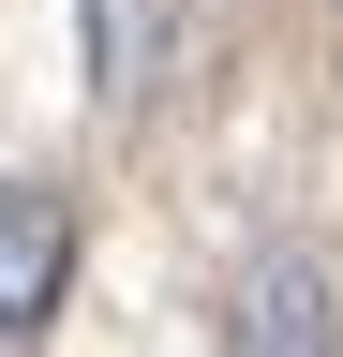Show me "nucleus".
I'll use <instances>...</instances> for the list:
<instances>
[{"instance_id": "obj_1", "label": "nucleus", "mask_w": 343, "mask_h": 357, "mask_svg": "<svg viewBox=\"0 0 343 357\" xmlns=\"http://www.w3.org/2000/svg\"><path fill=\"white\" fill-rule=\"evenodd\" d=\"M60 253H75V194L15 178V194H0V328H15V342L60 312Z\"/></svg>"}, {"instance_id": "obj_2", "label": "nucleus", "mask_w": 343, "mask_h": 357, "mask_svg": "<svg viewBox=\"0 0 343 357\" xmlns=\"http://www.w3.org/2000/svg\"><path fill=\"white\" fill-rule=\"evenodd\" d=\"M75 45H90V89L135 119L149 75H164V45H180V0H75Z\"/></svg>"}]
</instances>
